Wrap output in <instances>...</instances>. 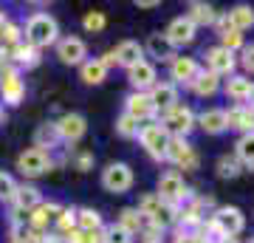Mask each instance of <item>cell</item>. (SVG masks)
<instances>
[{
    "instance_id": "6da1fadb",
    "label": "cell",
    "mask_w": 254,
    "mask_h": 243,
    "mask_svg": "<svg viewBox=\"0 0 254 243\" xmlns=\"http://www.w3.org/2000/svg\"><path fill=\"white\" fill-rule=\"evenodd\" d=\"M60 40V26H57V20L46 11H37L31 17L26 20V43L34 45L37 51L40 48H48V45H54Z\"/></svg>"
},
{
    "instance_id": "7a4b0ae2",
    "label": "cell",
    "mask_w": 254,
    "mask_h": 243,
    "mask_svg": "<svg viewBox=\"0 0 254 243\" xmlns=\"http://www.w3.org/2000/svg\"><path fill=\"white\" fill-rule=\"evenodd\" d=\"M158 125L170 133V139H187V136L192 133V127H195V110H192L190 105H181V102H178L173 110L164 113Z\"/></svg>"
},
{
    "instance_id": "3957f363",
    "label": "cell",
    "mask_w": 254,
    "mask_h": 243,
    "mask_svg": "<svg viewBox=\"0 0 254 243\" xmlns=\"http://www.w3.org/2000/svg\"><path fill=\"white\" fill-rule=\"evenodd\" d=\"M158 198L164 201V204H173V207H181V204H187V201H192V189L184 184L181 172H164L161 178H158V192H155Z\"/></svg>"
},
{
    "instance_id": "277c9868",
    "label": "cell",
    "mask_w": 254,
    "mask_h": 243,
    "mask_svg": "<svg viewBox=\"0 0 254 243\" xmlns=\"http://www.w3.org/2000/svg\"><path fill=\"white\" fill-rule=\"evenodd\" d=\"M138 142L147 150L150 159L155 162H167V144H170V133L161 125H141L138 130Z\"/></svg>"
},
{
    "instance_id": "5b68a950",
    "label": "cell",
    "mask_w": 254,
    "mask_h": 243,
    "mask_svg": "<svg viewBox=\"0 0 254 243\" xmlns=\"http://www.w3.org/2000/svg\"><path fill=\"white\" fill-rule=\"evenodd\" d=\"M102 187L108 189V192H113V195L127 192V189L133 187V170H130V164H125V162L108 164L102 170Z\"/></svg>"
},
{
    "instance_id": "8992f818",
    "label": "cell",
    "mask_w": 254,
    "mask_h": 243,
    "mask_svg": "<svg viewBox=\"0 0 254 243\" xmlns=\"http://www.w3.org/2000/svg\"><path fill=\"white\" fill-rule=\"evenodd\" d=\"M0 99L17 108L20 102L26 99V80L20 77L17 68H3L0 71Z\"/></svg>"
},
{
    "instance_id": "52a82bcc",
    "label": "cell",
    "mask_w": 254,
    "mask_h": 243,
    "mask_svg": "<svg viewBox=\"0 0 254 243\" xmlns=\"http://www.w3.org/2000/svg\"><path fill=\"white\" fill-rule=\"evenodd\" d=\"M51 167H54V162H51V153H46V150L28 147V150H23L17 156V170L23 175H28V178H37V175L48 172Z\"/></svg>"
},
{
    "instance_id": "ba28073f",
    "label": "cell",
    "mask_w": 254,
    "mask_h": 243,
    "mask_svg": "<svg viewBox=\"0 0 254 243\" xmlns=\"http://www.w3.org/2000/svg\"><path fill=\"white\" fill-rule=\"evenodd\" d=\"M215 226H218L220 232L226 235V238H235V235L243 232L246 226V215L240 207H218L215 209V215H212Z\"/></svg>"
},
{
    "instance_id": "9c48e42d",
    "label": "cell",
    "mask_w": 254,
    "mask_h": 243,
    "mask_svg": "<svg viewBox=\"0 0 254 243\" xmlns=\"http://www.w3.org/2000/svg\"><path fill=\"white\" fill-rule=\"evenodd\" d=\"M206 71L215 74V77H232L235 74V65H237V57L226 48H220V45H212L206 48Z\"/></svg>"
},
{
    "instance_id": "30bf717a",
    "label": "cell",
    "mask_w": 254,
    "mask_h": 243,
    "mask_svg": "<svg viewBox=\"0 0 254 243\" xmlns=\"http://www.w3.org/2000/svg\"><path fill=\"white\" fill-rule=\"evenodd\" d=\"M167 162H173L181 170H195L198 167V153L187 139H170L167 144Z\"/></svg>"
},
{
    "instance_id": "8fae6325",
    "label": "cell",
    "mask_w": 254,
    "mask_h": 243,
    "mask_svg": "<svg viewBox=\"0 0 254 243\" xmlns=\"http://www.w3.org/2000/svg\"><path fill=\"white\" fill-rule=\"evenodd\" d=\"M57 57H60L63 65H82L85 57H88V45L82 43L79 37L68 34L63 40H57Z\"/></svg>"
},
{
    "instance_id": "7c38bea8",
    "label": "cell",
    "mask_w": 254,
    "mask_h": 243,
    "mask_svg": "<svg viewBox=\"0 0 254 243\" xmlns=\"http://www.w3.org/2000/svg\"><path fill=\"white\" fill-rule=\"evenodd\" d=\"M54 125H57V133H60V142H68V144L79 142L82 136L88 133V119L82 113H65Z\"/></svg>"
},
{
    "instance_id": "4fadbf2b",
    "label": "cell",
    "mask_w": 254,
    "mask_h": 243,
    "mask_svg": "<svg viewBox=\"0 0 254 243\" xmlns=\"http://www.w3.org/2000/svg\"><path fill=\"white\" fill-rule=\"evenodd\" d=\"M147 96L153 102L155 113H161V116L178 105V88H175L173 82H155L153 88L147 90Z\"/></svg>"
},
{
    "instance_id": "5bb4252c",
    "label": "cell",
    "mask_w": 254,
    "mask_h": 243,
    "mask_svg": "<svg viewBox=\"0 0 254 243\" xmlns=\"http://www.w3.org/2000/svg\"><path fill=\"white\" fill-rule=\"evenodd\" d=\"M125 113H127V116H133L138 125H141V122L155 119L153 102H150V96H147V93H141V90H133V93L125 99Z\"/></svg>"
},
{
    "instance_id": "9a60e30c",
    "label": "cell",
    "mask_w": 254,
    "mask_h": 243,
    "mask_svg": "<svg viewBox=\"0 0 254 243\" xmlns=\"http://www.w3.org/2000/svg\"><path fill=\"white\" fill-rule=\"evenodd\" d=\"M200 65L195 57H175L173 63H170V77H173V85L178 88V85H187L190 88L192 80L198 77Z\"/></svg>"
},
{
    "instance_id": "2e32d148",
    "label": "cell",
    "mask_w": 254,
    "mask_h": 243,
    "mask_svg": "<svg viewBox=\"0 0 254 243\" xmlns=\"http://www.w3.org/2000/svg\"><path fill=\"white\" fill-rule=\"evenodd\" d=\"M195 34H198V28L192 26L187 17H175L173 23L167 26V31H164V37L170 40L173 48H184V45H190L192 40H195Z\"/></svg>"
},
{
    "instance_id": "e0dca14e",
    "label": "cell",
    "mask_w": 254,
    "mask_h": 243,
    "mask_svg": "<svg viewBox=\"0 0 254 243\" xmlns=\"http://www.w3.org/2000/svg\"><path fill=\"white\" fill-rule=\"evenodd\" d=\"M113 57H116V65L130 71L133 65H138L144 60V45L138 43V40H125V43H119L113 48Z\"/></svg>"
},
{
    "instance_id": "ac0fdd59",
    "label": "cell",
    "mask_w": 254,
    "mask_h": 243,
    "mask_svg": "<svg viewBox=\"0 0 254 243\" xmlns=\"http://www.w3.org/2000/svg\"><path fill=\"white\" fill-rule=\"evenodd\" d=\"M127 77H130V85H133L136 90H141V93H147V90H150L155 82H158L155 65H153V63H147V60H141L138 65H133V68L127 71Z\"/></svg>"
},
{
    "instance_id": "d6986e66",
    "label": "cell",
    "mask_w": 254,
    "mask_h": 243,
    "mask_svg": "<svg viewBox=\"0 0 254 243\" xmlns=\"http://www.w3.org/2000/svg\"><path fill=\"white\" fill-rule=\"evenodd\" d=\"M195 127H200V130L209 133V136H220L226 130V110H220V108L203 110V113L195 116Z\"/></svg>"
},
{
    "instance_id": "ffe728a7",
    "label": "cell",
    "mask_w": 254,
    "mask_h": 243,
    "mask_svg": "<svg viewBox=\"0 0 254 243\" xmlns=\"http://www.w3.org/2000/svg\"><path fill=\"white\" fill-rule=\"evenodd\" d=\"M11 201H14V209H17V212H26V215H28L34 207L43 204V195H40V189L31 187V184H17Z\"/></svg>"
},
{
    "instance_id": "44dd1931",
    "label": "cell",
    "mask_w": 254,
    "mask_h": 243,
    "mask_svg": "<svg viewBox=\"0 0 254 243\" xmlns=\"http://www.w3.org/2000/svg\"><path fill=\"white\" fill-rule=\"evenodd\" d=\"M184 17L190 20L192 26L198 28V26H215V20H218V11H215V6L212 3H200V0H195V3H190L187 6V14Z\"/></svg>"
},
{
    "instance_id": "7402d4cb",
    "label": "cell",
    "mask_w": 254,
    "mask_h": 243,
    "mask_svg": "<svg viewBox=\"0 0 254 243\" xmlns=\"http://www.w3.org/2000/svg\"><path fill=\"white\" fill-rule=\"evenodd\" d=\"M60 204H51V201H43L40 207H34L31 212H28V224H31V229H37V232H43L51 221H57V215H60Z\"/></svg>"
},
{
    "instance_id": "603a6c76",
    "label": "cell",
    "mask_w": 254,
    "mask_h": 243,
    "mask_svg": "<svg viewBox=\"0 0 254 243\" xmlns=\"http://www.w3.org/2000/svg\"><path fill=\"white\" fill-rule=\"evenodd\" d=\"M226 130H243V133H252L254 122H252V108L249 105H235V108L226 110Z\"/></svg>"
},
{
    "instance_id": "cb8c5ba5",
    "label": "cell",
    "mask_w": 254,
    "mask_h": 243,
    "mask_svg": "<svg viewBox=\"0 0 254 243\" xmlns=\"http://www.w3.org/2000/svg\"><path fill=\"white\" fill-rule=\"evenodd\" d=\"M144 51L150 57H155V60H161V63H173L175 60V48L170 45V40H167L164 34H150L147 37Z\"/></svg>"
},
{
    "instance_id": "d4e9b609",
    "label": "cell",
    "mask_w": 254,
    "mask_h": 243,
    "mask_svg": "<svg viewBox=\"0 0 254 243\" xmlns=\"http://www.w3.org/2000/svg\"><path fill=\"white\" fill-rule=\"evenodd\" d=\"M190 88H192V93H195V96H203V99H206V96H215V93L220 90V77L209 74L206 68H200L198 77L192 80Z\"/></svg>"
},
{
    "instance_id": "484cf974",
    "label": "cell",
    "mask_w": 254,
    "mask_h": 243,
    "mask_svg": "<svg viewBox=\"0 0 254 243\" xmlns=\"http://www.w3.org/2000/svg\"><path fill=\"white\" fill-rule=\"evenodd\" d=\"M226 17H229V26L237 28L240 34L254 26V9L249 6V3H237V6H232V9L226 11Z\"/></svg>"
},
{
    "instance_id": "4316f807",
    "label": "cell",
    "mask_w": 254,
    "mask_h": 243,
    "mask_svg": "<svg viewBox=\"0 0 254 243\" xmlns=\"http://www.w3.org/2000/svg\"><path fill=\"white\" fill-rule=\"evenodd\" d=\"M249 88H252V80L249 77H243V74H232L226 80V85H223V93H226L229 99H235L243 105L246 96H249Z\"/></svg>"
},
{
    "instance_id": "83f0119b",
    "label": "cell",
    "mask_w": 254,
    "mask_h": 243,
    "mask_svg": "<svg viewBox=\"0 0 254 243\" xmlns=\"http://www.w3.org/2000/svg\"><path fill=\"white\" fill-rule=\"evenodd\" d=\"M60 144V133H57V125L54 122H43V125L34 130V147L37 150H54Z\"/></svg>"
},
{
    "instance_id": "f1b7e54d",
    "label": "cell",
    "mask_w": 254,
    "mask_h": 243,
    "mask_svg": "<svg viewBox=\"0 0 254 243\" xmlns=\"http://www.w3.org/2000/svg\"><path fill=\"white\" fill-rule=\"evenodd\" d=\"M79 77L85 85H102V82L108 80V68L99 63V60H85L79 65Z\"/></svg>"
},
{
    "instance_id": "f546056e",
    "label": "cell",
    "mask_w": 254,
    "mask_h": 243,
    "mask_svg": "<svg viewBox=\"0 0 254 243\" xmlns=\"http://www.w3.org/2000/svg\"><path fill=\"white\" fill-rule=\"evenodd\" d=\"M150 226H155V229H170V226H175L178 224V207H173V204H164L161 201V207L155 209V215L147 221Z\"/></svg>"
},
{
    "instance_id": "4dcf8cb0",
    "label": "cell",
    "mask_w": 254,
    "mask_h": 243,
    "mask_svg": "<svg viewBox=\"0 0 254 243\" xmlns=\"http://www.w3.org/2000/svg\"><path fill=\"white\" fill-rule=\"evenodd\" d=\"M6 54H9V60H14L17 65H26V68H31V65L40 63V51H37L34 45H28V43H17L14 48H9Z\"/></svg>"
},
{
    "instance_id": "1f68e13d",
    "label": "cell",
    "mask_w": 254,
    "mask_h": 243,
    "mask_svg": "<svg viewBox=\"0 0 254 243\" xmlns=\"http://www.w3.org/2000/svg\"><path fill=\"white\" fill-rule=\"evenodd\" d=\"M144 218L138 215V209L136 207H125L122 212H119V221H116V226H122L125 232H130V235H138L141 229H144Z\"/></svg>"
},
{
    "instance_id": "d6a6232c",
    "label": "cell",
    "mask_w": 254,
    "mask_h": 243,
    "mask_svg": "<svg viewBox=\"0 0 254 243\" xmlns=\"http://www.w3.org/2000/svg\"><path fill=\"white\" fill-rule=\"evenodd\" d=\"M235 159L246 167H254V130L252 133H243L235 144Z\"/></svg>"
},
{
    "instance_id": "836d02e7",
    "label": "cell",
    "mask_w": 254,
    "mask_h": 243,
    "mask_svg": "<svg viewBox=\"0 0 254 243\" xmlns=\"http://www.w3.org/2000/svg\"><path fill=\"white\" fill-rule=\"evenodd\" d=\"M76 229H82V232H102V229H105L102 215L96 212V209H91V207L76 209Z\"/></svg>"
},
{
    "instance_id": "e575fe53",
    "label": "cell",
    "mask_w": 254,
    "mask_h": 243,
    "mask_svg": "<svg viewBox=\"0 0 254 243\" xmlns=\"http://www.w3.org/2000/svg\"><path fill=\"white\" fill-rule=\"evenodd\" d=\"M215 170H218V175L220 178H237L240 172H243V164L237 162L235 156H220L218 159V164H215Z\"/></svg>"
},
{
    "instance_id": "d590c367",
    "label": "cell",
    "mask_w": 254,
    "mask_h": 243,
    "mask_svg": "<svg viewBox=\"0 0 254 243\" xmlns=\"http://www.w3.org/2000/svg\"><path fill=\"white\" fill-rule=\"evenodd\" d=\"M198 241L200 243H220L223 241V238H226V235L220 232L218 226H215V221H212V218H209V221H200L198 224Z\"/></svg>"
},
{
    "instance_id": "8d00e7d4",
    "label": "cell",
    "mask_w": 254,
    "mask_h": 243,
    "mask_svg": "<svg viewBox=\"0 0 254 243\" xmlns=\"http://www.w3.org/2000/svg\"><path fill=\"white\" fill-rule=\"evenodd\" d=\"M138 130H141V125H138L133 116L122 113V116L116 119V133L122 136V139H138Z\"/></svg>"
},
{
    "instance_id": "74e56055",
    "label": "cell",
    "mask_w": 254,
    "mask_h": 243,
    "mask_svg": "<svg viewBox=\"0 0 254 243\" xmlns=\"http://www.w3.org/2000/svg\"><path fill=\"white\" fill-rule=\"evenodd\" d=\"M161 207V198H158V195H155V192H147V195H141V198H138V215L144 218V221H150V218L155 215V209Z\"/></svg>"
},
{
    "instance_id": "f35d334b",
    "label": "cell",
    "mask_w": 254,
    "mask_h": 243,
    "mask_svg": "<svg viewBox=\"0 0 254 243\" xmlns=\"http://www.w3.org/2000/svg\"><path fill=\"white\" fill-rule=\"evenodd\" d=\"M102 243H133V235L113 224V226H105L102 229Z\"/></svg>"
},
{
    "instance_id": "ab89813d",
    "label": "cell",
    "mask_w": 254,
    "mask_h": 243,
    "mask_svg": "<svg viewBox=\"0 0 254 243\" xmlns=\"http://www.w3.org/2000/svg\"><path fill=\"white\" fill-rule=\"evenodd\" d=\"M57 226H60L65 235L73 232V229H76V209H73V207H63V209H60V215H57Z\"/></svg>"
},
{
    "instance_id": "60d3db41",
    "label": "cell",
    "mask_w": 254,
    "mask_h": 243,
    "mask_svg": "<svg viewBox=\"0 0 254 243\" xmlns=\"http://www.w3.org/2000/svg\"><path fill=\"white\" fill-rule=\"evenodd\" d=\"M220 48H226V51H232V54H235L237 48H243V34H240L237 28L223 31V34H220Z\"/></svg>"
},
{
    "instance_id": "b9f144b4",
    "label": "cell",
    "mask_w": 254,
    "mask_h": 243,
    "mask_svg": "<svg viewBox=\"0 0 254 243\" xmlns=\"http://www.w3.org/2000/svg\"><path fill=\"white\" fill-rule=\"evenodd\" d=\"M0 43H3V45H9V48H14L17 43H23L20 26H14V23H6V26H3V31H0Z\"/></svg>"
},
{
    "instance_id": "7bdbcfd3",
    "label": "cell",
    "mask_w": 254,
    "mask_h": 243,
    "mask_svg": "<svg viewBox=\"0 0 254 243\" xmlns=\"http://www.w3.org/2000/svg\"><path fill=\"white\" fill-rule=\"evenodd\" d=\"M65 243H102V232H82V229H73V232L65 235Z\"/></svg>"
},
{
    "instance_id": "ee69618b",
    "label": "cell",
    "mask_w": 254,
    "mask_h": 243,
    "mask_svg": "<svg viewBox=\"0 0 254 243\" xmlns=\"http://www.w3.org/2000/svg\"><path fill=\"white\" fill-rule=\"evenodd\" d=\"M105 14L102 11H88L85 17H82V26H85V31H91V34H96V31H102L105 28Z\"/></svg>"
},
{
    "instance_id": "f6af8a7d",
    "label": "cell",
    "mask_w": 254,
    "mask_h": 243,
    "mask_svg": "<svg viewBox=\"0 0 254 243\" xmlns=\"http://www.w3.org/2000/svg\"><path fill=\"white\" fill-rule=\"evenodd\" d=\"M14 189H17L14 178H11L9 172H3V170H0V201H11Z\"/></svg>"
},
{
    "instance_id": "bcb514c9",
    "label": "cell",
    "mask_w": 254,
    "mask_h": 243,
    "mask_svg": "<svg viewBox=\"0 0 254 243\" xmlns=\"http://www.w3.org/2000/svg\"><path fill=\"white\" fill-rule=\"evenodd\" d=\"M240 65H243L249 74H254V43L243 45V54H240Z\"/></svg>"
},
{
    "instance_id": "7dc6e473",
    "label": "cell",
    "mask_w": 254,
    "mask_h": 243,
    "mask_svg": "<svg viewBox=\"0 0 254 243\" xmlns=\"http://www.w3.org/2000/svg\"><path fill=\"white\" fill-rule=\"evenodd\" d=\"M91 167H93V153H79L76 156V170L88 172Z\"/></svg>"
},
{
    "instance_id": "c3c4849f",
    "label": "cell",
    "mask_w": 254,
    "mask_h": 243,
    "mask_svg": "<svg viewBox=\"0 0 254 243\" xmlns=\"http://www.w3.org/2000/svg\"><path fill=\"white\" fill-rule=\"evenodd\" d=\"M173 243H200V241H198V235H195V232L184 229V232H178V235L173 238Z\"/></svg>"
},
{
    "instance_id": "681fc988",
    "label": "cell",
    "mask_w": 254,
    "mask_h": 243,
    "mask_svg": "<svg viewBox=\"0 0 254 243\" xmlns=\"http://www.w3.org/2000/svg\"><path fill=\"white\" fill-rule=\"evenodd\" d=\"M136 6H138V9H155V6H158V0H136Z\"/></svg>"
},
{
    "instance_id": "f907efd6",
    "label": "cell",
    "mask_w": 254,
    "mask_h": 243,
    "mask_svg": "<svg viewBox=\"0 0 254 243\" xmlns=\"http://www.w3.org/2000/svg\"><path fill=\"white\" fill-rule=\"evenodd\" d=\"M246 105H249V108H254V82H252V88H249V96H246Z\"/></svg>"
},
{
    "instance_id": "816d5d0a",
    "label": "cell",
    "mask_w": 254,
    "mask_h": 243,
    "mask_svg": "<svg viewBox=\"0 0 254 243\" xmlns=\"http://www.w3.org/2000/svg\"><path fill=\"white\" fill-rule=\"evenodd\" d=\"M6 23H9V20H6V14L0 11V31H3V26H6Z\"/></svg>"
},
{
    "instance_id": "f5cc1de1",
    "label": "cell",
    "mask_w": 254,
    "mask_h": 243,
    "mask_svg": "<svg viewBox=\"0 0 254 243\" xmlns=\"http://www.w3.org/2000/svg\"><path fill=\"white\" fill-rule=\"evenodd\" d=\"M220 243H240V241H237V238H223Z\"/></svg>"
},
{
    "instance_id": "db71d44e",
    "label": "cell",
    "mask_w": 254,
    "mask_h": 243,
    "mask_svg": "<svg viewBox=\"0 0 254 243\" xmlns=\"http://www.w3.org/2000/svg\"><path fill=\"white\" fill-rule=\"evenodd\" d=\"M3 122H6V113H3V105H0V125H3Z\"/></svg>"
},
{
    "instance_id": "11a10c76",
    "label": "cell",
    "mask_w": 254,
    "mask_h": 243,
    "mask_svg": "<svg viewBox=\"0 0 254 243\" xmlns=\"http://www.w3.org/2000/svg\"><path fill=\"white\" fill-rule=\"evenodd\" d=\"M249 243H254V238H252V241H249Z\"/></svg>"
}]
</instances>
